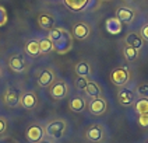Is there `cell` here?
Listing matches in <instances>:
<instances>
[{"mask_svg": "<svg viewBox=\"0 0 148 143\" xmlns=\"http://www.w3.org/2000/svg\"><path fill=\"white\" fill-rule=\"evenodd\" d=\"M38 104V97L34 91H24L21 93L20 98V105L25 109H34Z\"/></svg>", "mask_w": 148, "mask_h": 143, "instance_id": "cell-7", "label": "cell"}, {"mask_svg": "<svg viewBox=\"0 0 148 143\" xmlns=\"http://www.w3.org/2000/svg\"><path fill=\"white\" fill-rule=\"evenodd\" d=\"M141 38L144 39V41H148V24H145L143 28H141Z\"/></svg>", "mask_w": 148, "mask_h": 143, "instance_id": "cell-31", "label": "cell"}, {"mask_svg": "<svg viewBox=\"0 0 148 143\" xmlns=\"http://www.w3.org/2000/svg\"><path fill=\"white\" fill-rule=\"evenodd\" d=\"M69 107L73 112H81L85 109V101L80 95H74L73 98H70V101H69Z\"/></svg>", "mask_w": 148, "mask_h": 143, "instance_id": "cell-18", "label": "cell"}, {"mask_svg": "<svg viewBox=\"0 0 148 143\" xmlns=\"http://www.w3.org/2000/svg\"><path fill=\"white\" fill-rule=\"evenodd\" d=\"M49 94L56 100H62V98L67 97V94H69V86L64 80H58L56 83L50 86Z\"/></svg>", "mask_w": 148, "mask_h": 143, "instance_id": "cell-5", "label": "cell"}, {"mask_svg": "<svg viewBox=\"0 0 148 143\" xmlns=\"http://www.w3.org/2000/svg\"><path fill=\"white\" fill-rule=\"evenodd\" d=\"M134 108H136V111L138 112V115H141V114H148V98L140 97V100L136 101Z\"/></svg>", "mask_w": 148, "mask_h": 143, "instance_id": "cell-26", "label": "cell"}, {"mask_svg": "<svg viewBox=\"0 0 148 143\" xmlns=\"http://www.w3.org/2000/svg\"><path fill=\"white\" fill-rule=\"evenodd\" d=\"M115 17H117L123 24H132L137 17V10L132 6H120L116 8Z\"/></svg>", "mask_w": 148, "mask_h": 143, "instance_id": "cell-1", "label": "cell"}, {"mask_svg": "<svg viewBox=\"0 0 148 143\" xmlns=\"http://www.w3.org/2000/svg\"><path fill=\"white\" fill-rule=\"evenodd\" d=\"M126 45H130L133 48H136L137 50H141L143 46H144V39L141 38L140 34L130 32L127 34V37H126Z\"/></svg>", "mask_w": 148, "mask_h": 143, "instance_id": "cell-16", "label": "cell"}, {"mask_svg": "<svg viewBox=\"0 0 148 143\" xmlns=\"http://www.w3.org/2000/svg\"><path fill=\"white\" fill-rule=\"evenodd\" d=\"M55 83V72L52 69H45L42 70L39 77H38V84L41 87H49Z\"/></svg>", "mask_w": 148, "mask_h": 143, "instance_id": "cell-12", "label": "cell"}, {"mask_svg": "<svg viewBox=\"0 0 148 143\" xmlns=\"http://www.w3.org/2000/svg\"><path fill=\"white\" fill-rule=\"evenodd\" d=\"M64 28H62V27H53L52 30H49V32H48V38H49L50 41L53 42H58L62 37H63V34H64Z\"/></svg>", "mask_w": 148, "mask_h": 143, "instance_id": "cell-24", "label": "cell"}, {"mask_svg": "<svg viewBox=\"0 0 148 143\" xmlns=\"http://www.w3.org/2000/svg\"><path fill=\"white\" fill-rule=\"evenodd\" d=\"M7 21H8L7 10L3 7V6H0V27H4V25L7 24Z\"/></svg>", "mask_w": 148, "mask_h": 143, "instance_id": "cell-28", "label": "cell"}, {"mask_svg": "<svg viewBox=\"0 0 148 143\" xmlns=\"http://www.w3.org/2000/svg\"><path fill=\"white\" fill-rule=\"evenodd\" d=\"M25 52L31 56V58H35L39 55V41L36 39H31L25 44Z\"/></svg>", "mask_w": 148, "mask_h": 143, "instance_id": "cell-22", "label": "cell"}, {"mask_svg": "<svg viewBox=\"0 0 148 143\" xmlns=\"http://www.w3.org/2000/svg\"><path fill=\"white\" fill-rule=\"evenodd\" d=\"M137 94L143 98H148V83H143L137 87Z\"/></svg>", "mask_w": 148, "mask_h": 143, "instance_id": "cell-27", "label": "cell"}, {"mask_svg": "<svg viewBox=\"0 0 148 143\" xmlns=\"http://www.w3.org/2000/svg\"><path fill=\"white\" fill-rule=\"evenodd\" d=\"M52 50H55V44L50 41L49 38H42L39 39V53L45 55V53H49Z\"/></svg>", "mask_w": 148, "mask_h": 143, "instance_id": "cell-23", "label": "cell"}, {"mask_svg": "<svg viewBox=\"0 0 148 143\" xmlns=\"http://www.w3.org/2000/svg\"><path fill=\"white\" fill-rule=\"evenodd\" d=\"M20 98H21V94L14 90V88H10L7 91L4 93V95H3V102L10 107V108H14V107H18V104H20Z\"/></svg>", "mask_w": 148, "mask_h": 143, "instance_id": "cell-8", "label": "cell"}, {"mask_svg": "<svg viewBox=\"0 0 148 143\" xmlns=\"http://www.w3.org/2000/svg\"><path fill=\"white\" fill-rule=\"evenodd\" d=\"M123 55L126 60H129V62H134L136 59L138 58V50L136 49V48H133L130 45H126L123 49Z\"/></svg>", "mask_w": 148, "mask_h": 143, "instance_id": "cell-25", "label": "cell"}, {"mask_svg": "<svg viewBox=\"0 0 148 143\" xmlns=\"http://www.w3.org/2000/svg\"><path fill=\"white\" fill-rule=\"evenodd\" d=\"M138 124L143 128H148V114H141L138 117Z\"/></svg>", "mask_w": 148, "mask_h": 143, "instance_id": "cell-30", "label": "cell"}, {"mask_svg": "<svg viewBox=\"0 0 148 143\" xmlns=\"http://www.w3.org/2000/svg\"><path fill=\"white\" fill-rule=\"evenodd\" d=\"M88 108H90L91 114H94V115H102L108 108L106 101L103 100V98H101V97L92 98L90 102V105H88Z\"/></svg>", "mask_w": 148, "mask_h": 143, "instance_id": "cell-10", "label": "cell"}, {"mask_svg": "<svg viewBox=\"0 0 148 143\" xmlns=\"http://www.w3.org/2000/svg\"><path fill=\"white\" fill-rule=\"evenodd\" d=\"M105 28L109 34L112 35H119L123 31V23L117 18V17H110L105 21Z\"/></svg>", "mask_w": 148, "mask_h": 143, "instance_id": "cell-9", "label": "cell"}, {"mask_svg": "<svg viewBox=\"0 0 148 143\" xmlns=\"http://www.w3.org/2000/svg\"><path fill=\"white\" fill-rule=\"evenodd\" d=\"M110 80L115 86L123 87L124 84L130 80V72L127 70V67H116L110 73Z\"/></svg>", "mask_w": 148, "mask_h": 143, "instance_id": "cell-3", "label": "cell"}, {"mask_svg": "<svg viewBox=\"0 0 148 143\" xmlns=\"http://www.w3.org/2000/svg\"><path fill=\"white\" fill-rule=\"evenodd\" d=\"M87 139L91 140V142H101V139H102V129H101V126L94 125L91 128H88Z\"/></svg>", "mask_w": 148, "mask_h": 143, "instance_id": "cell-21", "label": "cell"}, {"mask_svg": "<svg viewBox=\"0 0 148 143\" xmlns=\"http://www.w3.org/2000/svg\"><path fill=\"white\" fill-rule=\"evenodd\" d=\"M91 35V27L88 23H77V24H74L73 27V37L75 39H87V38H90Z\"/></svg>", "mask_w": 148, "mask_h": 143, "instance_id": "cell-6", "label": "cell"}, {"mask_svg": "<svg viewBox=\"0 0 148 143\" xmlns=\"http://www.w3.org/2000/svg\"><path fill=\"white\" fill-rule=\"evenodd\" d=\"M117 98H119V102L122 105H130L134 100V93L130 88H122L117 93Z\"/></svg>", "mask_w": 148, "mask_h": 143, "instance_id": "cell-17", "label": "cell"}, {"mask_svg": "<svg viewBox=\"0 0 148 143\" xmlns=\"http://www.w3.org/2000/svg\"><path fill=\"white\" fill-rule=\"evenodd\" d=\"M124 3H127V4H130V3H133V1H134V0H123Z\"/></svg>", "mask_w": 148, "mask_h": 143, "instance_id": "cell-33", "label": "cell"}, {"mask_svg": "<svg viewBox=\"0 0 148 143\" xmlns=\"http://www.w3.org/2000/svg\"><path fill=\"white\" fill-rule=\"evenodd\" d=\"M39 143H50V140H41Z\"/></svg>", "mask_w": 148, "mask_h": 143, "instance_id": "cell-34", "label": "cell"}, {"mask_svg": "<svg viewBox=\"0 0 148 143\" xmlns=\"http://www.w3.org/2000/svg\"><path fill=\"white\" fill-rule=\"evenodd\" d=\"M88 84V77H77V88L78 90H84L85 86Z\"/></svg>", "mask_w": 148, "mask_h": 143, "instance_id": "cell-29", "label": "cell"}, {"mask_svg": "<svg viewBox=\"0 0 148 143\" xmlns=\"http://www.w3.org/2000/svg\"><path fill=\"white\" fill-rule=\"evenodd\" d=\"M71 48H73V38H71V35L67 32L66 30L64 34H63V37L58 42H55V50L58 52L59 55H64L67 52H70Z\"/></svg>", "mask_w": 148, "mask_h": 143, "instance_id": "cell-4", "label": "cell"}, {"mask_svg": "<svg viewBox=\"0 0 148 143\" xmlns=\"http://www.w3.org/2000/svg\"><path fill=\"white\" fill-rule=\"evenodd\" d=\"M6 128H7V124H6V119L4 118L0 117V135L3 133L4 131H6Z\"/></svg>", "mask_w": 148, "mask_h": 143, "instance_id": "cell-32", "label": "cell"}, {"mask_svg": "<svg viewBox=\"0 0 148 143\" xmlns=\"http://www.w3.org/2000/svg\"><path fill=\"white\" fill-rule=\"evenodd\" d=\"M36 24L41 27L42 30H52L55 25V18L50 13H39L36 17Z\"/></svg>", "mask_w": 148, "mask_h": 143, "instance_id": "cell-11", "label": "cell"}, {"mask_svg": "<svg viewBox=\"0 0 148 143\" xmlns=\"http://www.w3.org/2000/svg\"><path fill=\"white\" fill-rule=\"evenodd\" d=\"M82 91L85 93V95H88L91 98H98V97H101V87L95 82H88V84L85 86V88Z\"/></svg>", "mask_w": 148, "mask_h": 143, "instance_id": "cell-19", "label": "cell"}, {"mask_svg": "<svg viewBox=\"0 0 148 143\" xmlns=\"http://www.w3.org/2000/svg\"><path fill=\"white\" fill-rule=\"evenodd\" d=\"M102 1H113V0H102Z\"/></svg>", "mask_w": 148, "mask_h": 143, "instance_id": "cell-35", "label": "cell"}, {"mask_svg": "<svg viewBox=\"0 0 148 143\" xmlns=\"http://www.w3.org/2000/svg\"><path fill=\"white\" fill-rule=\"evenodd\" d=\"M8 66L10 69L14 72V73H23L25 70V67H27V63H25V60L23 56H11L10 60H8Z\"/></svg>", "mask_w": 148, "mask_h": 143, "instance_id": "cell-13", "label": "cell"}, {"mask_svg": "<svg viewBox=\"0 0 148 143\" xmlns=\"http://www.w3.org/2000/svg\"><path fill=\"white\" fill-rule=\"evenodd\" d=\"M74 72H75V75L80 76V77H88L91 75V66L88 62H85V60H81V62H78L75 67H74Z\"/></svg>", "mask_w": 148, "mask_h": 143, "instance_id": "cell-20", "label": "cell"}, {"mask_svg": "<svg viewBox=\"0 0 148 143\" xmlns=\"http://www.w3.org/2000/svg\"><path fill=\"white\" fill-rule=\"evenodd\" d=\"M66 131V122L62 119H55L46 125V133L52 139H60Z\"/></svg>", "mask_w": 148, "mask_h": 143, "instance_id": "cell-2", "label": "cell"}, {"mask_svg": "<svg viewBox=\"0 0 148 143\" xmlns=\"http://www.w3.org/2000/svg\"><path fill=\"white\" fill-rule=\"evenodd\" d=\"M27 139L29 142H41L43 139V129L41 126L38 125H34V126H29L28 131H27Z\"/></svg>", "mask_w": 148, "mask_h": 143, "instance_id": "cell-15", "label": "cell"}, {"mask_svg": "<svg viewBox=\"0 0 148 143\" xmlns=\"http://www.w3.org/2000/svg\"><path fill=\"white\" fill-rule=\"evenodd\" d=\"M63 3L69 10L78 13V11H82L84 8L88 7L91 0H63Z\"/></svg>", "mask_w": 148, "mask_h": 143, "instance_id": "cell-14", "label": "cell"}]
</instances>
